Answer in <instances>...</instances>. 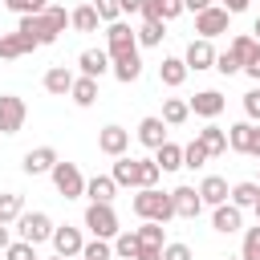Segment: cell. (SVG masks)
<instances>
[{
  "mask_svg": "<svg viewBox=\"0 0 260 260\" xmlns=\"http://www.w3.org/2000/svg\"><path fill=\"white\" fill-rule=\"evenodd\" d=\"M240 73H248V77H252V81H260V45H256V49H252V57H248V61H244V69H240Z\"/></svg>",
  "mask_w": 260,
  "mask_h": 260,
  "instance_id": "49",
  "label": "cell"
},
{
  "mask_svg": "<svg viewBox=\"0 0 260 260\" xmlns=\"http://www.w3.org/2000/svg\"><path fill=\"white\" fill-rule=\"evenodd\" d=\"M24 118H28L24 98H16V93H0V134H20Z\"/></svg>",
  "mask_w": 260,
  "mask_h": 260,
  "instance_id": "8",
  "label": "cell"
},
{
  "mask_svg": "<svg viewBox=\"0 0 260 260\" xmlns=\"http://www.w3.org/2000/svg\"><path fill=\"white\" fill-rule=\"evenodd\" d=\"M12 244V232H8V223H0V252Z\"/></svg>",
  "mask_w": 260,
  "mask_h": 260,
  "instance_id": "55",
  "label": "cell"
},
{
  "mask_svg": "<svg viewBox=\"0 0 260 260\" xmlns=\"http://www.w3.org/2000/svg\"><path fill=\"white\" fill-rule=\"evenodd\" d=\"M81 260H114V248H110V240H85L81 244Z\"/></svg>",
  "mask_w": 260,
  "mask_h": 260,
  "instance_id": "39",
  "label": "cell"
},
{
  "mask_svg": "<svg viewBox=\"0 0 260 260\" xmlns=\"http://www.w3.org/2000/svg\"><path fill=\"white\" fill-rule=\"evenodd\" d=\"M93 8H98V16H102V24H110V20H118V16H122L118 0H93Z\"/></svg>",
  "mask_w": 260,
  "mask_h": 260,
  "instance_id": "47",
  "label": "cell"
},
{
  "mask_svg": "<svg viewBox=\"0 0 260 260\" xmlns=\"http://www.w3.org/2000/svg\"><path fill=\"white\" fill-rule=\"evenodd\" d=\"M187 106H191V114H199V118H207V122H215V118L223 114V106H228V98H223L219 89H199L195 98H187Z\"/></svg>",
  "mask_w": 260,
  "mask_h": 260,
  "instance_id": "11",
  "label": "cell"
},
{
  "mask_svg": "<svg viewBox=\"0 0 260 260\" xmlns=\"http://www.w3.org/2000/svg\"><path fill=\"white\" fill-rule=\"evenodd\" d=\"M138 49V37H134V28H130V20H110L106 24V53H110V61L114 57H126V53H134Z\"/></svg>",
  "mask_w": 260,
  "mask_h": 260,
  "instance_id": "5",
  "label": "cell"
},
{
  "mask_svg": "<svg viewBox=\"0 0 260 260\" xmlns=\"http://www.w3.org/2000/svg\"><path fill=\"white\" fill-rule=\"evenodd\" d=\"M211 69H215V73H223V77H232V73H240L244 65H240V61H236V57L223 49V53H215V65H211Z\"/></svg>",
  "mask_w": 260,
  "mask_h": 260,
  "instance_id": "44",
  "label": "cell"
},
{
  "mask_svg": "<svg viewBox=\"0 0 260 260\" xmlns=\"http://www.w3.org/2000/svg\"><path fill=\"white\" fill-rule=\"evenodd\" d=\"M171 203H175V215H179V219H195V215L203 211V199H199V191H195V187H187V183L171 191Z\"/></svg>",
  "mask_w": 260,
  "mask_h": 260,
  "instance_id": "13",
  "label": "cell"
},
{
  "mask_svg": "<svg viewBox=\"0 0 260 260\" xmlns=\"http://www.w3.org/2000/svg\"><path fill=\"white\" fill-rule=\"evenodd\" d=\"M211 228H215L219 236H232V232L244 228V211H240L236 203H219V207H211Z\"/></svg>",
  "mask_w": 260,
  "mask_h": 260,
  "instance_id": "14",
  "label": "cell"
},
{
  "mask_svg": "<svg viewBox=\"0 0 260 260\" xmlns=\"http://www.w3.org/2000/svg\"><path fill=\"white\" fill-rule=\"evenodd\" d=\"M252 211H256V223H260V199H256V203H252Z\"/></svg>",
  "mask_w": 260,
  "mask_h": 260,
  "instance_id": "57",
  "label": "cell"
},
{
  "mask_svg": "<svg viewBox=\"0 0 260 260\" xmlns=\"http://www.w3.org/2000/svg\"><path fill=\"white\" fill-rule=\"evenodd\" d=\"M130 207H134V215H138V219H154V223L175 219L171 191H158V187H138V195L130 199Z\"/></svg>",
  "mask_w": 260,
  "mask_h": 260,
  "instance_id": "1",
  "label": "cell"
},
{
  "mask_svg": "<svg viewBox=\"0 0 260 260\" xmlns=\"http://www.w3.org/2000/svg\"><path fill=\"white\" fill-rule=\"evenodd\" d=\"M183 8V0H142V16L146 20H175Z\"/></svg>",
  "mask_w": 260,
  "mask_h": 260,
  "instance_id": "24",
  "label": "cell"
},
{
  "mask_svg": "<svg viewBox=\"0 0 260 260\" xmlns=\"http://www.w3.org/2000/svg\"><path fill=\"white\" fill-rule=\"evenodd\" d=\"M256 199H260V183H256V179H244V183H236V187L228 191V203H236L240 211H248Z\"/></svg>",
  "mask_w": 260,
  "mask_h": 260,
  "instance_id": "27",
  "label": "cell"
},
{
  "mask_svg": "<svg viewBox=\"0 0 260 260\" xmlns=\"http://www.w3.org/2000/svg\"><path fill=\"white\" fill-rule=\"evenodd\" d=\"M240 260H260V223L244 232V244H240Z\"/></svg>",
  "mask_w": 260,
  "mask_h": 260,
  "instance_id": "41",
  "label": "cell"
},
{
  "mask_svg": "<svg viewBox=\"0 0 260 260\" xmlns=\"http://www.w3.org/2000/svg\"><path fill=\"white\" fill-rule=\"evenodd\" d=\"M228 24H232V12H228V8H219V4H211V8L195 12V32H199V37H207V41L223 37V32H228Z\"/></svg>",
  "mask_w": 260,
  "mask_h": 260,
  "instance_id": "7",
  "label": "cell"
},
{
  "mask_svg": "<svg viewBox=\"0 0 260 260\" xmlns=\"http://www.w3.org/2000/svg\"><path fill=\"white\" fill-rule=\"evenodd\" d=\"M134 134H138V142H142L146 150H154V146H162V142H167V122H162L158 114H150V118H142V122H138V130H134Z\"/></svg>",
  "mask_w": 260,
  "mask_h": 260,
  "instance_id": "15",
  "label": "cell"
},
{
  "mask_svg": "<svg viewBox=\"0 0 260 260\" xmlns=\"http://www.w3.org/2000/svg\"><path fill=\"white\" fill-rule=\"evenodd\" d=\"M110 179H114L118 187H130V191H138V158H130V154H118V158H114V171H110Z\"/></svg>",
  "mask_w": 260,
  "mask_h": 260,
  "instance_id": "19",
  "label": "cell"
},
{
  "mask_svg": "<svg viewBox=\"0 0 260 260\" xmlns=\"http://www.w3.org/2000/svg\"><path fill=\"white\" fill-rule=\"evenodd\" d=\"M252 37H256V41H260V16H256V24H252Z\"/></svg>",
  "mask_w": 260,
  "mask_h": 260,
  "instance_id": "56",
  "label": "cell"
},
{
  "mask_svg": "<svg viewBox=\"0 0 260 260\" xmlns=\"http://www.w3.org/2000/svg\"><path fill=\"white\" fill-rule=\"evenodd\" d=\"M53 219L45 215V211H20L16 215V236L20 240H28V244H45L49 236H53Z\"/></svg>",
  "mask_w": 260,
  "mask_h": 260,
  "instance_id": "6",
  "label": "cell"
},
{
  "mask_svg": "<svg viewBox=\"0 0 260 260\" xmlns=\"http://www.w3.org/2000/svg\"><path fill=\"white\" fill-rule=\"evenodd\" d=\"M134 37H138V45L154 49V45H162V37H167V20H146V16H142V24L134 28Z\"/></svg>",
  "mask_w": 260,
  "mask_h": 260,
  "instance_id": "28",
  "label": "cell"
},
{
  "mask_svg": "<svg viewBox=\"0 0 260 260\" xmlns=\"http://www.w3.org/2000/svg\"><path fill=\"white\" fill-rule=\"evenodd\" d=\"M207 158H211V154H207V146H203L199 138H191V142L183 146V167H191V171H199V167H203Z\"/></svg>",
  "mask_w": 260,
  "mask_h": 260,
  "instance_id": "38",
  "label": "cell"
},
{
  "mask_svg": "<svg viewBox=\"0 0 260 260\" xmlns=\"http://www.w3.org/2000/svg\"><path fill=\"white\" fill-rule=\"evenodd\" d=\"M256 183H260V175H256Z\"/></svg>",
  "mask_w": 260,
  "mask_h": 260,
  "instance_id": "60",
  "label": "cell"
},
{
  "mask_svg": "<svg viewBox=\"0 0 260 260\" xmlns=\"http://www.w3.org/2000/svg\"><path fill=\"white\" fill-rule=\"evenodd\" d=\"M187 65H183V57H162V65H158V81L167 85V89H179L183 81H187Z\"/></svg>",
  "mask_w": 260,
  "mask_h": 260,
  "instance_id": "22",
  "label": "cell"
},
{
  "mask_svg": "<svg viewBox=\"0 0 260 260\" xmlns=\"http://www.w3.org/2000/svg\"><path fill=\"white\" fill-rule=\"evenodd\" d=\"M244 154H252V158H260V122L252 126V138H248V150Z\"/></svg>",
  "mask_w": 260,
  "mask_h": 260,
  "instance_id": "51",
  "label": "cell"
},
{
  "mask_svg": "<svg viewBox=\"0 0 260 260\" xmlns=\"http://www.w3.org/2000/svg\"><path fill=\"white\" fill-rule=\"evenodd\" d=\"M110 73H114L122 85L138 81V77H142V57H138V49H134V53H126V57H114V61H110Z\"/></svg>",
  "mask_w": 260,
  "mask_h": 260,
  "instance_id": "17",
  "label": "cell"
},
{
  "mask_svg": "<svg viewBox=\"0 0 260 260\" xmlns=\"http://www.w3.org/2000/svg\"><path fill=\"white\" fill-rule=\"evenodd\" d=\"M114 195H118V183H114L110 175L85 179V199H89V203H114Z\"/></svg>",
  "mask_w": 260,
  "mask_h": 260,
  "instance_id": "20",
  "label": "cell"
},
{
  "mask_svg": "<svg viewBox=\"0 0 260 260\" xmlns=\"http://www.w3.org/2000/svg\"><path fill=\"white\" fill-rule=\"evenodd\" d=\"M134 260H162V248H138Z\"/></svg>",
  "mask_w": 260,
  "mask_h": 260,
  "instance_id": "53",
  "label": "cell"
},
{
  "mask_svg": "<svg viewBox=\"0 0 260 260\" xmlns=\"http://www.w3.org/2000/svg\"><path fill=\"white\" fill-rule=\"evenodd\" d=\"M122 16H142V0H118Z\"/></svg>",
  "mask_w": 260,
  "mask_h": 260,
  "instance_id": "50",
  "label": "cell"
},
{
  "mask_svg": "<svg viewBox=\"0 0 260 260\" xmlns=\"http://www.w3.org/2000/svg\"><path fill=\"white\" fill-rule=\"evenodd\" d=\"M154 162H158V171H179L183 167V146L167 138L162 146H154Z\"/></svg>",
  "mask_w": 260,
  "mask_h": 260,
  "instance_id": "30",
  "label": "cell"
},
{
  "mask_svg": "<svg viewBox=\"0 0 260 260\" xmlns=\"http://www.w3.org/2000/svg\"><path fill=\"white\" fill-rule=\"evenodd\" d=\"M8 12H16V16H32V12H45L49 4L45 0H0Z\"/></svg>",
  "mask_w": 260,
  "mask_h": 260,
  "instance_id": "42",
  "label": "cell"
},
{
  "mask_svg": "<svg viewBox=\"0 0 260 260\" xmlns=\"http://www.w3.org/2000/svg\"><path fill=\"white\" fill-rule=\"evenodd\" d=\"M252 126H256V122H248V118H244V122H232V126H228V150L244 154V150H248V138H252Z\"/></svg>",
  "mask_w": 260,
  "mask_h": 260,
  "instance_id": "33",
  "label": "cell"
},
{
  "mask_svg": "<svg viewBox=\"0 0 260 260\" xmlns=\"http://www.w3.org/2000/svg\"><path fill=\"white\" fill-rule=\"evenodd\" d=\"M98 24H102V16L93 4H77L69 12V28H77V32H98Z\"/></svg>",
  "mask_w": 260,
  "mask_h": 260,
  "instance_id": "26",
  "label": "cell"
},
{
  "mask_svg": "<svg viewBox=\"0 0 260 260\" xmlns=\"http://www.w3.org/2000/svg\"><path fill=\"white\" fill-rule=\"evenodd\" d=\"M187 118H191L187 98H167V102H162V122H167V126H183Z\"/></svg>",
  "mask_w": 260,
  "mask_h": 260,
  "instance_id": "32",
  "label": "cell"
},
{
  "mask_svg": "<svg viewBox=\"0 0 260 260\" xmlns=\"http://www.w3.org/2000/svg\"><path fill=\"white\" fill-rule=\"evenodd\" d=\"M45 89H49L53 98H69V89H73V69L53 65V69L45 73Z\"/></svg>",
  "mask_w": 260,
  "mask_h": 260,
  "instance_id": "25",
  "label": "cell"
},
{
  "mask_svg": "<svg viewBox=\"0 0 260 260\" xmlns=\"http://www.w3.org/2000/svg\"><path fill=\"white\" fill-rule=\"evenodd\" d=\"M223 260H240V256H223Z\"/></svg>",
  "mask_w": 260,
  "mask_h": 260,
  "instance_id": "58",
  "label": "cell"
},
{
  "mask_svg": "<svg viewBox=\"0 0 260 260\" xmlns=\"http://www.w3.org/2000/svg\"><path fill=\"white\" fill-rule=\"evenodd\" d=\"M49 244H53V252H57V256L73 260V256H81V244H85V236H81V228H69V223H61V228H53Z\"/></svg>",
  "mask_w": 260,
  "mask_h": 260,
  "instance_id": "9",
  "label": "cell"
},
{
  "mask_svg": "<svg viewBox=\"0 0 260 260\" xmlns=\"http://www.w3.org/2000/svg\"><path fill=\"white\" fill-rule=\"evenodd\" d=\"M256 45H260V41H256L252 32H240V37H232V45H228V53H232V57H236V61L244 65V61L252 57V49H256Z\"/></svg>",
  "mask_w": 260,
  "mask_h": 260,
  "instance_id": "37",
  "label": "cell"
},
{
  "mask_svg": "<svg viewBox=\"0 0 260 260\" xmlns=\"http://www.w3.org/2000/svg\"><path fill=\"white\" fill-rule=\"evenodd\" d=\"M85 228H89V236H98V240H114V236L122 232L114 203H89V207H85Z\"/></svg>",
  "mask_w": 260,
  "mask_h": 260,
  "instance_id": "2",
  "label": "cell"
},
{
  "mask_svg": "<svg viewBox=\"0 0 260 260\" xmlns=\"http://www.w3.org/2000/svg\"><path fill=\"white\" fill-rule=\"evenodd\" d=\"M53 162H57V150H53V146H37V150H28V154L20 158V171H24V175H49Z\"/></svg>",
  "mask_w": 260,
  "mask_h": 260,
  "instance_id": "16",
  "label": "cell"
},
{
  "mask_svg": "<svg viewBox=\"0 0 260 260\" xmlns=\"http://www.w3.org/2000/svg\"><path fill=\"white\" fill-rule=\"evenodd\" d=\"M134 232H138V244L142 248H162L167 244V228L154 223V219H142V228H134Z\"/></svg>",
  "mask_w": 260,
  "mask_h": 260,
  "instance_id": "34",
  "label": "cell"
},
{
  "mask_svg": "<svg viewBox=\"0 0 260 260\" xmlns=\"http://www.w3.org/2000/svg\"><path fill=\"white\" fill-rule=\"evenodd\" d=\"M211 4H215V0H183L187 12H203V8H211Z\"/></svg>",
  "mask_w": 260,
  "mask_h": 260,
  "instance_id": "54",
  "label": "cell"
},
{
  "mask_svg": "<svg viewBox=\"0 0 260 260\" xmlns=\"http://www.w3.org/2000/svg\"><path fill=\"white\" fill-rule=\"evenodd\" d=\"M162 260H195V252L187 244H179V240H167L162 244Z\"/></svg>",
  "mask_w": 260,
  "mask_h": 260,
  "instance_id": "45",
  "label": "cell"
},
{
  "mask_svg": "<svg viewBox=\"0 0 260 260\" xmlns=\"http://www.w3.org/2000/svg\"><path fill=\"white\" fill-rule=\"evenodd\" d=\"M16 32L32 45V49H41V45H53L57 41V28L49 24V16L45 12H32V16H16Z\"/></svg>",
  "mask_w": 260,
  "mask_h": 260,
  "instance_id": "3",
  "label": "cell"
},
{
  "mask_svg": "<svg viewBox=\"0 0 260 260\" xmlns=\"http://www.w3.org/2000/svg\"><path fill=\"white\" fill-rule=\"evenodd\" d=\"M24 211V195L16 191H4L0 195V223H16V215Z\"/></svg>",
  "mask_w": 260,
  "mask_h": 260,
  "instance_id": "36",
  "label": "cell"
},
{
  "mask_svg": "<svg viewBox=\"0 0 260 260\" xmlns=\"http://www.w3.org/2000/svg\"><path fill=\"white\" fill-rule=\"evenodd\" d=\"M24 53H32V45H28L20 32H4V37H0V57H4V61H16V57H24Z\"/></svg>",
  "mask_w": 260,
  "mask_h": 260,
  "instance_id": "35",
  "label": "cell"
},
{
  "mask_svg": "<svg viewBox=\"0 0 260 260\" xmlns=\"http://www.w3.org/2000/svg\"><path fill=\"white\" fill-rule=\"evenodd\" d=\"M195 138L207 146V154H211V158H215V154H228V130H223V126L207 122L203 130H195Z\"/></svg>",
  "mask_w": 260,
  "mask_h": 260,
  "instance_id": "23",
  "label": "cell"
},
{
  "mask_svg": "<svg viewBox=\"0 0 260 260\" xmlns=\"http://www.w3.org/2000/svg\"><path fill=\"white\" fill-rule=\"evenodd\" d=\"M53 260H65V256H53Z\"/></svg>",
  "mask_w": 260,
  "mask_h": 260,
  "instance_id": "59",
  "label": "cell"
},
{
  "mask_svg": "<svg viewBox=\"0 0 260 260\" xmlns=\"http://www.w3.org/2000/svg\"><path fill=\"white\" fill-rule=\"evenodd\" d=\"M248 4H252V0H219V8H228L232 16H240V12H248Z\"/></svg>",
  "mask_w": 260,
  "mask_h": 260,
  "instance_id": "52",
  "label": "cell"
},
{
  "mask_svg": "<svg viewBox=\"0 0 260 260\" xmlns=\"http://www.w3.org/2000/svg\"><path fill=\"white\" fill-rule=\"evenodd\" d=\"M110 248H114V256H118V260H134L142 244H138V232H134V228H130V232L122 228V232H118V236L110 240Z\"/></svg>",
  "mask_w": 260,
  "mask_h": 260,
  "instance_id": "31",
  "label": "cell"
},
{
  "mask_svg": "<svg viewBox=\"0 0 260 260\" xmlns=\"http://www.w3.org/2000/svg\"><path fill=\"white\" fill-rule=\"evenodd\" d=\"M49 179H53V187L65 195V199H81L85 195V175L77 171V162H53V171H49Z\"/></svg>",
  "mask_w": 260,
  "mask_h": 260,
  "instance_id": "4",
  "label": "cell"
},
{
  "mask_svg": "<svg viewBox=\"0 0 260 260\" xmlns=\"http://www.w3.org/2000/svg\"><path fill=\"white\" fill-rule=\"evenodd\" d=\"M77 65H81V77H102V73H110V53L106 49H85L77 57Z\"/></svg>",
  "mask_w": 260,
  "mask_h": 260,
  "instance_id": "21",
  "label": "cell"
},
{
  "mask_svg": "<svg viewBox=\"0 0 260 260\" xmlns=\"http://www.w3.org/2000/svg\"><path fill=\"white\" fill-rule=\"evenodd\" d=\"M244 114H248V122H260V89L244 93Z\"/></svg>",
  "mask_w": 260,
  "mask_h": 260,
  "instance_id": "48",
  "label": "cell"
},
{
  "mask_svg": "<svg viewBox=\"0 0 260 260\" xmlns=\"http://www.w3.org/2000/svg\"><path fill=\"white\" fill-rule=\"evenodd\" d=\"M98 150L110 154V158L126 154V150H130V130H126V126H114V122L102 126V130H98Z\"/></svg>",
  "mask_w": 260,
  "mask_h": 260,
  "instance_id": "12",
  "label": "cell"
},
{
  "mask_svg": "<svg viewBox=\"0 0 260 260\" xmlns=\"http://www.w3.org/2000/svg\"><path fill=\"white\" fill-rule=\"evenodd\" d=\"M45 16H49V24L57 28V37H61V32L69 28V12H65L61 4H49V8H45Z\"/></svg>",
  "mask_w": 260,
  "mask_h": 260,
  "instance_id": "46",
  "label": "cell"
},
{
  "mask_svg": "<svg viewBox=\"0 0 260 260\" xmlns=\"http://www.w3.org/2000/svg\"><path fill=\"white\" fill-rule=\"evenodd\" d=\"M4 260H41V256H37V244H28V240H12V244L4 248Z\"/></svg>",
  "mask_w": 260,
  "mask_h": 260,
  "instance_id": "40",
  "label": "cell"
},
{
  "mask_svg": "<svg viewBox=\"0 0 260 260\" xmlns=\"http://www.w3.org/2000/svg\"><path fill=\"white\" fill-rule=\"evenodd\" d=\"M183 65H187L191 73L211 69V65H215V49H211V41H207V37H195V41L183 49Z\"/></svg>",
  "mask_w": 260,
  "mask_h": 260,
  "instance_id": "10",
  "label": "cell"
},
{
  "mask_svg": "<svg viewBox=\"0 0 260 260\" xmlns=\"http://www.w3.org/2000/svg\"><path fill=\"white\" fill-rule=\"evenodd\" d=\"M158 175H162V171H158L154 158H138V187H154Z\"/></svg>",
  "mask_w": 260,
  "mask_h": 260,
  "instance_id": "43",
  "label": "cell"
},
{
  "mask_svg": "<svg viewBox=\"0 0 260 260\" xmlns=\"http://www.w3.org/2000/svg\"><path fill=\"white\" fill-rule=\"evenodd\" d=\"M195 191H199L203 207H219V203H228V191H232V187H228V179H219V175H207V179H203Z\"/></svg>",
  "mask_w": 260,
  "mask_h": 260,
  "instance_id": "18",
  "label": "cell"
},
{
  "mask_svg": "<svg viewBox=\"0 0 260 260\" xmlns=\"http://www.w3.org/2000/svg\"><path fill=\"white\" fill-rule=\"evenodd\" d=\"M69 98H73V106H93L98 102V77H73V89H69Z\"/></svg>",
  "mask_w": 260,
  "mask_h": 260,
  "instance_id": "29",
  "label": "cell"
}]
</instances>
